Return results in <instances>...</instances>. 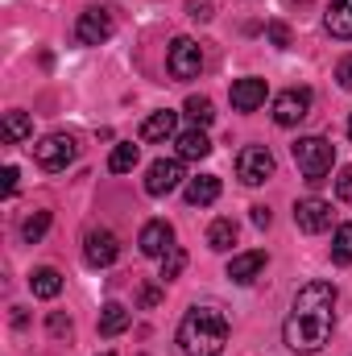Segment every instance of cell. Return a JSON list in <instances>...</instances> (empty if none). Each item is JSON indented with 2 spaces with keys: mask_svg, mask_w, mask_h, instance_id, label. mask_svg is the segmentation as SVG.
Listing matches in <instances>:
<instances>
[{
  "mask_svg": "<svg viewBox=\"0 0 352 356\" xmlns=\"http://www.w3.org/2000/svg\"><path fill=\"white\" fill-rule=\"evenodd\" d=\"M332 323H336V286L332 282H307L294 294L290 315L282 323V344L298 356H315L328 344Z\"/></svg>",
  "mask_w": 352,
  "mask_h": 356,
  "instance_id": "obj_1",
  "label": "cell"
},
{
  "mask_svg": "<svg viewBox=\"0 0 352 356\" xmlns=\"http://www.w3.org/2000/svg\"><path fill=\"white\" fill-rule=\"evenodd\" d=\"M175 340L182 356H220L228 344V319L216 307H191L178 323Z\"/></svg>",
  "mask_w": 352,
  "mask_h": 356,
  "instance_id": "obj_2",
  "label": "cell"
},
{
  "mask_svg": "<svg viewBox=\"0 0 352 356\" xmlns=\"http://www.w3.org/2000/svg\"><path fill=\"white\" fill-rule=\"evenodd\" d=\"M294 166L311 186H319L323 175H332V166H336V145L328 137H298L294 141Z\"/></svg>",
  "mask_w": 352,
  "mask_h": 356,
  "instance_id": "obj_3",
  "label": "cell"
},
{
  "mask_svg": "<svg viewBox=\"0 0 352 356\" xmlns=\"http://www.w3.org/2000/svg\"><path fill=\"white\" fill-rule=\"evenodd\" d=\"M75 158H79V141H75L71 133H50V137H42V141L33 145V162H38L42 170H50V175L67 170Z\"/></svg>",
  "mask_w": 352,
  "mask_h": 356,
  "instance_id": "obj_4",
  "label": "cell"
},
{
  "mask_svg": "<svg viewBox=\"0 0 352 356\" xmlns=\"http://www.w3.org/2000/svg\"><path fill=\"white\" fill-rule=\"evenodd\" d=\"M166 71H170L175 79H199V71H203V50H199L195 38H175V42H170V50H166Z\"/></svg>",
  "mask_w": 352,
  "mask_h": 356,
  "instance_id": "obj_5",
  "label": "cell"
},
{
  "mask_svg": "<svg viewBox=\"0 0 352 356\" xmlns=\"http://www.w3.org/2000/svg\"><path fill=\"white\" fill-rule=\"evenodd\" d=\"M112 33H116L112 8H88V13H79V21H75V42H79V46H104Z\"/></svg>",
  "mask_w": 352,
  "mask_h": 356,
  "instance_id": "obj_6",
  "label": "cell"
},
{
  "mask_svg": "<svg viewBox=\"0 0 352 356\" xmlns=\"http://www.w3.org/2000/svg\"><path fill=\"white\" fill-rule=\"evenodd\" d=\"M237 178L245 182V186H262L273 178V154L265 149V145H245L241 154H237Z\"/></svg>",
  "mask_w": 352,
  "mask_h": 356,
  "instance_id": "obj_7",
  "label": "cell"
},
{
  "mask_svg": "<svg viewBox=\"0 0 352 356\" xmlns=\"http://www.w3.org/2000/svg\"><path fill=\"white\" fill-rule=\"evenodd\" d=\"M307 112H311V91L307 88H286L282 95H273V124L294 129Z\"/></svg>",
  "mask_w": 352,
  "mask_h": 356,
  "instance_id": "obj_8",
  "label": "cell"
},
{
  "mask_svg": "<svg viewBox=\"0 0 352 356\" xmlns=\"http://www.w3.org/2000/svg\"><path fill=\"white\" fill-rule=\"evenodd\" d=\"M182 158H158L150 170H145V195H154V199H162V195H170L175 186H182Z\"/></svg>",
  "mask_w": 352,
  "mask_h": 356,
  "instance_id": "obj_9",
  "label": "cell"
},
{
  "mask_svg": "<svg viewBox=\"0 0 352 356\" xmlns=\"http://www.w3.org/2000/svg\"><path fill=\"white\" fill-rule=\"evenodd\" d=\"M294 224H298V232H307V236L328 232V228H332V203H328V199H298V203H294Z\"/></svg>",
  "mask_w": 352,
  "mask_h": 356,
  "instance_id": "obj_10",
  "label": "cell"
},
{
  "mask_svg": "<svg viewBox=\"0 0 352 356\" xmlns=\"http://www.w3.org/2000/svg\"><path fill=\"white\" fill-rule=\"evenodd\" d=\"M83 257H88L91 269H108L116 257H120V241H116V232H108V228H91L88 241H83Z\"/></svg>",
  "mask_w": 352,
  "mask_h": 356,
  "instance_id": "obj_11",
  "label": "cell"
},
{
  "mask_svg": "<svg viewBox=\"0 0 352 356\" xmlns=\"http://www.w3.org/2000/svg\"><path fill=\"white\" fill-rule=\"evenodd\" d=\"M137 245H141V253H145V257H158V261H162V257L175 249V228H170L166 220H150V224L141 228Z\"/></svg>",
  "mask_w": 352,
  "mask_h": 356,
  "instance_id": "obj_12",
  "label": "cell"
},
{
  "mask_svg": "<svg viewBox=\"0 0 352 356\" xmlns=\"http://www.w3.org/2000/svg\"><path fill=\"white\" fill-rule=\"evenodd\" d=\"M178 133V112L170 108H162V112H150L145 120H141V141H150V145H158V141H170Z\"/></svg>",
  "mask_w": 352,
  "mask_h": 356,
  "instance_id": "obj_13",
  "label": "cell"
},
{
  "mask_svg": "<svg viewBox=\"0 0 352 356\" xmlns=\"http://www.w3.org/2000/svg\"><path fill=\"white\" fill-rule=\"evenodd\" d=\"M323 29H328L336 42H349L352 38V0H332V4H328Z\"/></svg>",
  "mask_w": 352,
  "mask_h": 356,
  "instance_id": "obj_14",
  "label": "cell"
},
{
  "mask_svg": "<svg viewBox=\"0 0 352 356\" xmlns=\"http://www.w3.org/2000/svg\"><path fill=\"white\" fill-rule=\"evenodd\" d=\"M182 199H186L191 207H207V203H216V199H220V178H216V175L186 178V186H182Z\"/></svg>",
  "mask_w": 352,
  "mask_h": 356,
  "instance_id": "obj_15",
  "label": "cell"
},
{
  "mask_svg": "<svg viewBox=\"0 0 352 356\" xmlns=\"http://www.w3.org/2000/svg\"><path fill=\"white\" fill-rule=\"evenodd\" d=\"M262 269H265V253L253 249V253H237V257L228 261V277H232L237 286H249V282H257Z\"/></svg>",
  "mask_w": 352,
  "mask_h": 356,
  "instance_id": "obj_16",
  "label": "cell"
},
{
  "mask_svg": "<svg viewBox=\"0 0 352 356\" xmlns=\"http://www.w3.org/2000/svg\"><path fill=\"white\" fill-rule=\"evenodd\" d=\"M265 104V79H237L232 83V108L237 112H257Z\"/></svg>",
  "mask_w": 352,
  "mask_h": 356,
  "instance_id": "obj_17",
  "label": "cell"
},
{
  "mask_svg": "<svg viewBox=\"0 0 352 356\" xmlns=\"http://www.w3.org/2000/svg\"><path fill=\"white\" fill-rule=\"evenodd\" d=\"M175 145H178V158H182V162H203V158L211 154V141H207L203 129H186V133H178Z\"/></svg>",
  "mask_w": 352,
  "mask_h": 356,
  "instance_id": "obj_18",
  "label": "cell"
},
{
  "mask_svg": "<svg viewBox=\"0 0 352 356\" xmlns=\"http://www.w3.org/2000/svg\"><path fill=\"white\" fill-rule=\"evenodd\" d=\"M237 220H228V216H220V220H211V228H207V249H216V253H228L232 245H237Z\"/></svg>",
  "mask_w": 352,
  "mask_h": 356,
  "instance_id": "obj_19",
  "label": "cell"
},
{
  "mask_svg": "<svg viewBox=\"0 0 352 356\" xmlns=\"http://www.w3.org/2000/svg\"><path fill=\"white\" fill-rule=\"evenodd\" d=\"M29 290H33V298H58V290H63V273L50 266L33 269L29 273Z\"/></svg>",
  "mask_w": 352,
  "mask_h": 356,
  "instance_id": "obj_20",
  "label": "cell"
},
{
  "mask_svg": "<svg viewBox=\"0 0 352 356\" xmlns=\"http://www.w3.org/2000/svg\"><path fill=\"white\" fill-rule=\"evenodd\" d=\"M125 327H129V307L104 302V311H99V336H120Z\"/></svg>",
  "mask_w": 352,
  "mask_h": 356,
  "instance_id": "obj_21",
  "label": "cell"
},
{
  "mask_svg": "<svg viewBox=\"0 0 352 356\" xmlns=\"http://www.w3.org/2000/svg\"><path fill=\"white\" fill-rule=\"evenodd\" d=\"M29 133H33V120H29L25 112H17V108L4 112V145H21Z\"/></svg>",
  "mask_w": 352,
  "mask_h": 356,
  "instance_id": "obj_22",
  "label": "cell"
},
{
  "mask_svg": "<svg viewBox=\"0 0 352 356\" xmlns=\"http://www.w3.org/2000/svg\"><path fill=\"white\" fill-rule=\"evenodd\" d=\"M182 112L195 120V129H207L211 120H216V104L207 99V95H186V104H182Z\"/></svg>",
  "mask_w": 352,
  "mask_h": 356,
  "instance_id": "obj_23",
  "label": "cell"
},
{
  "mask_svg": "<svg viewBox=\"0 0 352 356\" xmlns=\"http://www.w3.org/2000/svg\"><path fill=\"white\" fill-rule=\"evenodd\" d=\"M137 158H141V149H137L133 141H120V145L108 154V170H112V175H129V170L137 166Z\"/></svg>",
  "mask_w": 352,
  "mask_h": 356,
  "instance_id": "obj_24",
  "label": "cell"
},
{
  "mask_svg": "<svg viewBox=\"0 0 352 356\" xmlns=\"http://www.w3.org/2000/svg\"><path fill=\"white\" fill-rule=\"evenodd\" d=\"M50 220H54L50 211H33V216L21 224V241H25V245H38V241L50 232Z\"/></svg>",
  "mask_w": 352,
  "mask_h": 356,
  "instance_id": "obj_25",
  "label": "cell"
},
{
  "mask_svg": "<svg viewBox=\"0 0 352 356\" xmlns=\"http://www.w3.org/2000/svg\"><path fill=\"white\" fill-rule=\"evenodd\" d=\"M332 261L336 266H352V224H340L332 236Z\"/></svg>",
  "mask_w": 352,
  "mask_h": 356,
  "instance_id": "obj_26",
  "label": "cell"
},
{
  "mask_svg": "<svg viewBox=\"0 0 352 356\" xmlns=\"http://www.w3.org/2000/svg\"><path fill=\"white\" fill-rule=\"evenodd\" d=\"M182 269H186V253L175 245V249L162 257V282H175V277H182Z\"/></svg>",
  "mask_w": 352,
  "mask_h": 356,
  "instance_id": "obj_27",
  "label": "cell"
},
{
  "mask_svg": "<svg viewBox=\"0 0 352 356\" xmlns=\"http://www.w3.org/2000/svg\"><path fill=\"white\" fill-rule=\"evenodd\" d=\"M265 38H269L278 50H290V46H294V33H290L286 21H269V25H265Z\"/></svg>",
  "mask_w": 352,
  "mask_h": 356,
  "instance_id": "obj_28",
  "label": "cell"
},
{
  "mask_svg": "<svg viewBox=\"0 0 352 356\" xmlns=\"http://www.w3.org/2000/svg\"><path fill=\"white\" fill-rule=\"evenodd\" d=\"M186 13H191L195 21H211V17H216V4H211V0H186Z\"/></svg>",
  "mask_w": 352,
  "mask_h": 356,
  "instance_id": "obj_29",
  "label": "cell"
},
{
  "mask_svg": "<svg viewBox=\"0 0 352 356\" xmlns=\"http://www.w3.org/2000/svg\"><path fill=\"white\" fill-rule=\"evenodd\" d=\"M46 327H50V336H71V315H63V311H54Z\"/></svg>",
  "mask_w": 352,
  "mask_h": 356,
  "instance_id": "obj_30",
  "label": "cell"
},
{
  "mask_svg": "<svg viewBox=\"0 0 352 356\" xmlns=\"http://www.w3.org/2000/svg\"><path fill=\"white\" fill-rule=\"evenodd\" d=\"M336 195H340V199H352V166H340V175H336Z\"/></svg>",
  "mask_w": 352,
  "mask_h": 356,
  "instance_id": "obj_31",
  "label": "cell"
},
{
  "mask_svg": "<svg viewBox=\"0 0 352 356\" xmlns=\"http://www.w3.org/2000/svg\"><path fill=\"white\" fill-rule=\"evenodd\" d=\"M336 79H340V88H344V91H352V54H349V58H340Z\"/></svg>",
  "mask_w": 352,
  "mask_h": 356,
  "instance_id": "obj_32",
  "label": "cell"
},
{
  "mask_svg": "<svg viewBox=\"0 0 352 356\" xmlns=\"http://www.w3.org/2000/svg\"><path fill=\"white\" fill-rule=\"evenodd\" d=\"M158 302H162V290L158 286H145L141 290V307H158Z\"/></svg>",
  "mask_w": 352,
  "mask_h": 356,
  "instance_id": "obj_33",
  "label": "cell"
},
{
  "mask_svg": "<svg viewBox=\"0 0 352 356\" xmlns=\"http://www.w3.org/2000/svg\"><path fill=\"white\" fill-rule=\"evenodd\" d=\"M4 195H13V191H17V166H4Z\"/></svg>",
  "mask_w": 352,
  "mask_h": 356,
  "instance_id": "obj_34",
  "label": "cell"
},
{
  "mask_svg": "<svg viewBox=\"0 0 352 356\" xmlns=\"http://www.w3.org/2000/svg\"><path fill=\"white\" fill-rule=\"evenodd\" d=\"M269 220H273V216H269V207L257 203V207H253V224H257V228H269Z\"/></svg>",
  "mask_w": 352,
  "mask_h": 356,
  "instance_id": "obj_35",
  "label": "cell"
},
{
  "mask_svg": "<svg viewBox=\"0 0 352 356\" xmlns=\"http://www.w3.org/2000/svg\"><path fill=\"white\" fill-rule=\"evenodd\" d=\"M349 137H352V116H349Z\"/></svg>",
  "mask_w": 352,
  "mask_h": 356,
  "instance_id": "obj_36",
  "label": "cell"
},
{
  "mask_svg": "<svg viewBox=\"0 0 352 356\" xmlns=\"http://www.w3.org/2000/svg\"><path fill=\"white\" fill-rule=\"evenodd\" d=\"M99 356H112V353H99Z\"/></svg>",
  "mask_w": 352,
  "mask_h": 356,
  "instance_id": "obj_37",
  "label": "cell"
}]
</instances>
